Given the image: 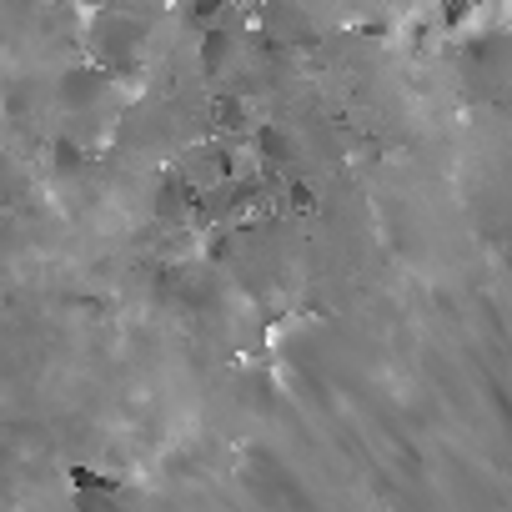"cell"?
<instances>
[{
	"label": "cell",
	"mask_w": 512,
	"mask_h": 512,
	"mask_svg": "<svg viewBox=\"0 0 512 512\" xmlns=\"http://www.w3.org/2000/svg\"><path fill=\"white\" fill-rule=\"evenodd\" d=\"M141 41H146V26L136 21V16H126V11H96V21H91V51H96V66L106 71V66H136V56H141Z\"/></svg>",
	"instance_id": "1"
},
{
	"label": "cell",
	"mask_w": 512,
	"mask_h": 512,
	"mask_svg": "<svg viewBox=\"0 0 512 512\" xmlns=\"http://www.w3.org/2000/svg\"><path fill=\"white\" fill-rule=\"evenodd\" d=\"M106 91H111V76H106L101 66H81V71H71V76L61 81V96H66V106H71V111L96 106Z\"/></svg>",
	"instance_id": "2"
},
{
	"label": "cell",
	"mask_w": 512,
	"mask_h": 512,
	"mask_svg": "<svg viewBox=\"0 0 512 512\" xmlns=\"http://www.w3.org/2000/svg\"><path fill=\"white\" fill-rule=\"evenodd\" d=\"M437 11H442V26H467V16L477 11V0H437Z\"/></svg>",
	"instance_id": "3"
},
{
	"label": "cell",
	"mask_w": 512,
	"mask_h": 512,
	"mask_svg": "<svg viewBox=\"0 0 512 512\" xmlns=\"http://www.w3.org/2000/svg\"><path fill=\"white\" fill-rule=\"evenodd\" d=\"M256 146H262V156H267V161H287V131H272V126H267Z\"/></svg>",
	"instance_id": "4"
},
{
	"label": "cell",
	"mask_w": 512,
	"mask_h": 512,
	"mask_svg": "<svg viewBox=\"0 0 512 512\" xmlns=\"http://www.w3.org/2000/svg\"><path fill=\"white\" fill-rule=\"evenodd\" d=\"M507 11H512V0H507ZM507 21H512V16H507Z\"/></svg>",
	"instance_id": "5"
}]
</instances>
